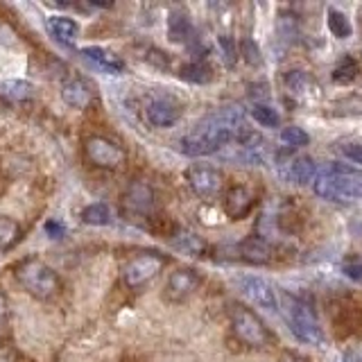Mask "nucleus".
I'll return each instance as SVG.
<instances>
[{"label":"nucleus","mask_w":362,"mask_h":362,"mask_svg":"<svg viewBox=\"0 0 362 362\" xmlns=\"http://www.w3.org/2000/svg\"><path fill=\"white\" fill-rule=\"evenodd\" d=\"M192 34H195V28H192L188 14H184V11H173L170 18H168V37H170V41L188 43L192 39Z\"/></svg>","instance_id":"obj_18"},{"label":"nucleus","mask_w":362,"mask_h":362,"mask_svg":"<svg viewBox=\"0 0 362 362\" xmlns=\"http://www.w3.org/2000/svg\"><path fill=\"white\" fill-rule=\"evenodd\" d=\"M0 95L9 102H28L34 95V86L25 79H5L0 82Z\"/></svg>","instance_id":"obj_20"},{"label":"nucleus","mask_w":362,"mask_h":362,"mask_svg":"<svg viewBox=\"0 0 362 362\" xmlns=\"http://www.w3.org/2000/svg\"><path fill=\"white\" fill-rule=\"evenodd\" d=\"M283 313H286L288 326H290V331L297 335V339H301L305 344H317V346L324 342L320 320H317L315 310L305 301L288 294V297H283Z\"/></svg>","instance_id":"obj_4"},{"label":"nucleus","mask_w":362,"mask_h":362,"mask_svg":"<svg viewBox=\"0 0 362 362\" xmlns=\"http://www.w3.org/2000/svg\"><path fill=\"white\" fill-rule=\"evenodd\" d=\"M240 254L243 260L247 263H267L269 256H272V247L263 240V238H247V240L240 245Z\"/></svg>","instance_id":"obj_19"},{"label":"nucleus","mask_w":362,"mask_h":362,"mask_svg":"<svg viewBox=\"0 0 362 362\" xmlns=\"http://www.w3.org/2000/svg\"><path fill=\"white\" fill-rule=\"evenodd\" d=\"M45 233H48L50 238H62V235H66V226L59 222V220H48L45 222Z\"/></svg>","instance_id":"obj_35"},{"label":"nucleus","mask_w":362,"mask_h":362,"mask_svg":"<svg viewBox=\"0 0 362 362\" xmlns=\"http://www.w3.org/2000/svg\"><path fill=\"white\" fill-rule=\"evenodd\" d=\"M283 177L292 184H313L317 177V163L310 156H294L283 168Z\"/></svg>","instance_id":"obj_16"},{"label":"nucleus","mask_w":362,"mask_h":362,"mask_svg":"<svg viewBox=\"0 0 362 362\" xmlns=\"http://www.w3.org/2000/svg\"><path fill=\"white\" fill-rule=\"evenodd\" d=\"M168 263V258L158 252H141L132 256L122 267V281L132 290H141L150 283Z\"/></svg>","instance_id":"obj_6"},{"label":"nucleus","mask_w":362,"mask_h":362,"mask_svg":"<svg viewBox=\"0 0 362 362\" xmlns=\"http://www.w3.org/2000/svg\"><path fill=\"white\" fill-rule=\"evenodd\" d=\"M62 98L73 109H88L95 100V90L84 77H68L62 84Z\"/></svg>","instance_id":"obj_13"},{"label":"nucleus","mask_w":362,"mask_h":362,"mask_svg":"<svg viewBox=\"0 0 362 362\" xmlns=\"http://www.w3.org/2000/svg\"><path fill=\"white\" fill-rule=\"evenodd\" d=\"M231 326H233L235 337L252 349H265L272 342V335L267 331V326L260 322V317L254 310L245 308V305H233Z\"/></svg>","instance_id":"obj_5"},{"label":"nucleus","mask_w":362,"mask_h":362,"mask_svg":"<svg viewBox=\"0 0 362 362\" xmlns=\"http://www.w3.org/2000/svg\"><path fill=\"white\" fill-rule=\"evenodd\" d=\"M326 23H328V30H331L333 37L337 39H349L354 34V25H351L349 16L344 11H337V9H328L326 11Z\"/></svg>","instance_id":"obj_24"},{"label":"nucleus","mask_w":362,"mask_h":362,"mask_svg":"<svg viewBox=\"0 0 362 362\" xmlns=\"http://www.w3.org/2000/svg\"><path fill=\"white\" fill-rule=\"evenodd\" d=\"M240 290L247 294L249 301L258 305V308H265L269 313L279 310L276 292H274V288H272V283H267L265 279H260V276H243L240 279Z\"/></svg>","instance_id":"obj_11"},{"label":"nucleus","mask_w":362,"mask_h":362,"mask_svg":"<svg viewBox=\"0 0 362 362\" xmlns=\"http://www.w3.org/2000/svg\"><path fill=\"white\" fill-rule=\"evenodd\" d=\"M283 82H286L288 90L297 100H310L317 90V84L313 82V77L303 71H290L286 77H283Z\"/></svg>","instance_id":"obj_17"},{"label":"nucleus","mask_w":362,"mask_h":362,"mask_svg":"<svg viewBox=\"0 0 362 362\" xmlns=\"http://www.w3.org/2000/svg\"><path fill=\"white\" fill-rule=\"evenodd\" d=\"M23 235L21 224L14 218H7V215H0V252H7V249L14 247Z\"/></svg>","instance_id":"obj_23"},{"label":"nucleus","mask_w":362,"mask_h":362,"mask_svg":"<svg viewBox=\"0 0 362 362\" xmlns=\"http://www.w3.org/2000/svg\"><path fill=\"white\" fill-rule=\"evenodd\" d=\"M339 152H342V156L346 158V161L351 163H356L362 168V145L358 143H344V145H339Z\"/></svg>","instance_id":"obj_31"},{"label":"nucleus","mask_w":362,"mask_h":362,"mask_svg":"<svg viewBox=\"0 0 362 362\" xmlns=\"http://www.w3.org/2000/svg\"><path fill=\"white\" fill-rule=\"evenodd\" d=\"M281 141H283V145H288V147H303V145L310 143V136L305 134L301 127H294V124H290V127H283Z\"/></svg>","instance_id":"obj_28"},{"label":"nucleus","mask_w":362,"mask_h":362,"mask_svg":"<svg viewBox=\"0 0 362 362\" xmlns=\"http://www.w3.org/2000/svg\"><path fill=\"white\" fill-rule=\"evenodd\" d=\"M84 154L88 158V163H93L95 168L102 170H118L124 163V158H127L122 147L105 139V136H88L84 141Z\"/></svg>","instance_id":"obj_7"},{"label":"nucleus","mask_w":362,"mask_h":362,"mask_svg":"<svg viewBox=\"0 0 362 362\" xmlns=\"http://www.w3.org/2000/svg\"><path fill=\"white\" fill-rule=\"evenodd\" d=\"M82 57L93 68H98V71L107 73V75H122L124 68H127L118 54H113L111 50H105V48H95V45H90V48H84L82 50Z\"/></svg>","instance_id":"obj_14"},{"label":"nucleus","mask_w":362,"mask_h":362,"mask_svg":"<svg viewBox=\"0 0 362 362\" xmlns=\"http://www.w3.org/2000/svg\"><path fill=\"white\" fill-rule=\"evenodd\" d=\"M179 75H181V79H186V82H190V84H209L213 79L211 66L204 64V62H192V64L181 66Z\"/></svg>","instance_id":"obj_25"},{"label":"nucleus","mask_w":362,"mask_h":362,"mask_svg":"<svg viewBox=\"0 0 362 362\" xmlns=\"http://www.w3.org/2000/svg\"><path fill=\"white\" fill-rule=\"evenodd\" d=\"M173 247L184 252L188 256H204L206 254V243L202 240L197 233H190V231H177L173 238Z\"/></svg>","instance_id":"obj_21"},{"label":"nucleus","mask_w":362,"mask_h":362,"mask_svg":"<svg viewBox=\"0 0 362 362\" xmlns=\"http://www.w3.org/2000/svg\"><path fill=\"white\" fill-rule=\"evenodd\" d=\"M202 276L197 269L192 267H177L173 274L168 276L163 294L170 303H184L188 297L195 294V290L199 288Z\"/></svg>","instance_id":"obj_10"},{"label":"nucleus","mask_w":362,"mask_h":362,"mask_svg":"<svg viewBox=\"0 0 362 362\" xmlns=\"http://www.w3.org/2000/svg\"><path fill=\"white\" fill-rule=\"evenodd\" d=\"M186 179H188V186L192 188V192L204 199L215 197L224 186V175L220 170L213 165H202V163L190 165L186 170Z\"/></svg>","instance_id":"obj_9"},{"label":"nucleus","mask_w":362,"mask_h":362,"mask_svg":"<svg viewBox=\"0 0 362 362\" xmlns=\"http://www.w3.org/2000/svg\"><path fill=\"white\" fill-rule=\"evenodd\" d=\"M313 188L322 199L331 202L362 199V168L328 163L324 170H317Z\"/></svg>","instance_id":"obj_2"},{"label":"nucleus","mask_w":362,"mask_h":362,"mask_svg":"<svg viewBox=\"0 0 362 362\" xmlns=\"http://www.w3.org/2000/svg\"><path fill=\"white\" fill-rule=\"evenodd\" d=\"M218 48L222 52L224 64L229 66V68H233L235 62H238V45H235V41L229 37V34H220V37H218Z\"/></svg>","instance_id":"obj_30"},{"label":"nucleus","mask_w":362,"mask_h":362,"mask_svg":"<svg viewBox=\"0 0 362 362\" xmlns=\"http://www.w3.org/2000/svg\"><path fill=\"white\" fill-rule=\"evenodd\" d=\"M344 269V274L349 279H354V281H362V254L360 256H354V258H349L346 263L342 265Z\"/></svg>","instance_id":"obj_32"},{"label":"nucleus","mask_w":362,"mask_h":362,"mask_svg":"<svg viewBox=\"0 0 362 362\" xmlns=\"http://www.w3.org/2000/svg\"><path fill=\"white\" fill-rule=\"evenodd\" d=\"M154 206H156L154 188L141 179L132 181L122 195V211L127 213L129 218L139 220V218H145V215H150L154 211Z\"/></svg>","instance_id":"obj_8"},{"label":"nucleus","mask_w":362,"mask_h":362,"mask_svg":"<svg viewBox=\"0 0 362 362\" xmlns=\"http://www.w3.org/2000/svg\"><path fill=\"white\" fill-rule=\"evenodd\" d=\"M243 54H245V59L249 64H260V50H258V45L252 41V39H245L243 41Z\"/></svg>","instance_id":"obj_33"},{"label":"nucleus","mask_w":362,"mask_h":362,"mask_svg":"<svg viewBox=\"0 0 362 362\" xmlns=\"http://www.w3.org/2000/svg\"><path fill=\"white\" fill-rule=\"evenodd\" d=\"M356 75H358V64H356V59H351V57H344L333 71V79L339 84L351 82V79H356Z\"/></svg>","instance_id":"obj_29"},{"label":"nucleus","mask_w":362,"mask_h":362,"mask_svg":"<svg viewBox=\"0 0 362 362\" xmlns=\"http://www.w3.org/2000/svg\"><path fill=\"white\" fill-rule=\"evenodd\" d=\"M9 326V301H7V294L0 290V335L7 331Z\"/></svg>","instance_id":"obj_34"},{"label":"nucleus","mask_w":362,"mask_h":362,"mask_svg":"<svg viewBox=\"0 0 362 362\" xmlns=\"http://www.w3.org/2000/svg\"><path fill=\"white\" fill-rule=\"evenodd\" d=\"M279 362H310V360L301 354H297V351H286V354L279 358Z\"/></svg>","instance_id":"obj_36"},{"label":"nucleus","mask_w":362,"mask_h":362,"mask_svg":"<svg viewBox=\"0 0 362 362\" xmlns=\"http://www.w3.org/2000/svg\"><path fill=\"white\" fill-rule=\"evenodd\" d=\"M48 30L52 32V37H57L64 43H73L79 34V25L68 16H50L48 18Z\"/></svg>","instance_id":"obj_22"},{"label":"nucleus","mask_w":362,"mask_h":362,"mask_svg":"<svg viewBox=\"0 0 362 362\" xmlns=\"http://www.w3.org/2000/svg\"><path fill=\"white\" fill-rule=\"evenodd\" d=\"M252 118L260 124V127H279L281 116L274 107L269 105H254L252 107Z\"/></svg>","instance_id":"obj_27"},{"label":"nucleus","mask_w":362,"mask_h":362,"mask_svg":"<svg viewBox=\"0 0 362 362\" xmlns=\"http://www.w3.org/2000/svg\"><path fill=\"white\" fill-rule=\"evenodd\" d=\"M245 129L247 127L243 122V113L235 107H226L204 118L190 134L181 136L177 147L186 156H209L220 152L229 143H235Z\"/></svg>","instance_id":"obj_1"},{"label":"nucleus","mask_w":362,"mask_h":362,"mask_svg":"<svg viewBox=\"0 0 362 362\" xmlns=\"http://www.w3.org/2000/svg\"><path fill=\"white\" fill-rule=\"evenodd\" d=\"M16 281L23 286V290L30 292L39 301H52L62 294V279L59 274L41 258H25L21 260L14 269Z\"/></svg>","instance_id":"obj_3"},{"label":"nucleus","mask_w":362,"mask_h":362,"mask_svg":"<svg viewBox=\"0 0 362 362\" xmlns=\"http://www.w3.org/2000/svg\"><path fill=\"white\" fill-rule=\"evenodd\" d=\"M254 206V192L247 186H233L224 197V209L229 213V218L240 220L245 215L252 211Z\"/></svg>","instance_id":"obj_15"},{"label":"nucleus","mask_w":362,"mask_h":362,"mask_svg":"<svg viewBox=\"0 0 362 362\" xmlns=\"http://www.w3.org/2000/svg\"><path fill=\"white\" fill-rule=\"evenodd\" d=\"M145 116H147V120H150V124H154V127L165 129V127H173V124L179 120L181 109L173 98L158 95V98H152L150 102H147Z\"/></svg>","instance_id":"obj_12"},{"label":"nucleus","mask_w":362,"mask_h":362,"mask_svg":"<svg viewBox=\"0 0 362 362\" xmlns=\"http://www.w3.org/2000/svg\"><path fill=\"white\" fill-rule=\"evenodd\" d=\"M111 220H113V215H111L109 204L95 202L82 211V222L90 224V226H107V224H111Z\"/></svg>","instance_id":"obj_26"}]
</instances>
